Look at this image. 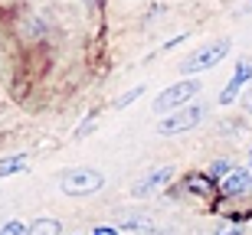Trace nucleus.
Segmentation results:
<instances>
[{
	"instance_id": "4468645a",
	"label": "nucleus",
	"mask_w": 252,
	"mask_h": 235,
	"mask_svg": "<svg viewBox=\"0 0 252 235\" xmlns=\"http://www.w3.org/2000/svg\"><path fill=\"white\" fill-rule=\"evenodd\" d=\"M92 128H95V118H89L85 124H79V131H75V137H85V134H92Z\"/></svg>"
},
{
	"instance_id": "7ed1b4c3",
	"label": "nucleus",
	"mask_w": 252,
	"mask_h": 235,
	"mask_svg": "<svg viewBox=\"0 0 252 235\" xmlns=\"http://www.w3.org/2000/svg\"><path fill=\"white\" fill-rule=\"evenodd\" d=\"M196 92H200V82H196V78H184V82L170 85V88H164V92L158 95V102H154V111H158V114L174 111L177 104L190 102V98H193Z\"/></svg>"
},
{
	"instance_id": "9b49d317",
	"label": "nucleus",
	"mask_w": 252,
	"mask_h": 235,
	"mask_svg": "<svg viewBox=\"0 0 252 235\" xmlns=\"http://www.w3.org/2000/svg\"><path fill=\"white\" fill-rule=\"evenodd\" d=\"M190 189H196V193H210V186H206V180L200 177V173H193V177H187Z\"/></svg>"
},
{
	"instance_id": "dca6fc26",
	"label": "nucleus",
	"mask_w": 252,
	"mask_h": 235,
	"mask_svg": "<svg viewBox=\"0 0 252 235\" xmlns=\"http://www.w3.org/2000/svg\"><path fill=\"white\" fill-rule=\"evenodd\" d=\"M216 235H243L239 229H226V232H216Z\"/></svg>"
},
{
	"instance_id": "2eb2a0df",
	"label": "nucleus",
	"mask_w": 252,
	"mask_h": 235,
	"mask_svg": "<svg viewBox=\"0 0 252 235\" xmlns=\"http://www.w3.org/2000/svg\"><path fill=\"white\" fill-rule=\"evenodd\" d=\"M92 235H122V232H118L115 226H98V229H95Z\"/></svg>"
},
{
	"instance_id": "9d476101",
	"label": "nucleus",
	"mask_w": 252,
	"mask_h": 235,
	"mask_svg": "<svg viewBox=\"0 0 252 235\" xmlns=\"http://www.w3.org/2000/svg\"><path fill=\"white\" fill-rule=\"evenodd\" d=\"M27 167V157L20 154V157H10V160H0V177H10V173H17V170Z\"/></svg>"
},
{
	"instance_id": "6e6552de",
	"label": "nucleus",
	"mask_w": 252,
	"mask_h": 235,
	"mask_svg": "<svg viewBox=\"0 0 252 235\" xmlns=\"http://www.w3.org/2000/svg\"><path fill=\"white\" fill-rule=\"evenodd\" d=\"M59 232H63V229H59L56 219H36V222L27 229V235H59Z\"/></svg>"
},
{
	"instance_id": "f3484780",
	"label": "nucleus",
	"mask_w": 252,
	"mask_h": 235,
	"mask_svg": "<svg viewBox=\"0 0 252 235\" xmlns=\"http://www.w3.org/2000/svg\"><path fill=\"white\" fill-rule=\"evenodd\" d=\"M246 111H249V114H252V98H249V104H246Z\"/></svg>"
},
{
	"instance_id": "f257e3e1",
	"label": "nucleus",
	"mask_w": 252,
	"mask_h": 235,
	"mask_svg": "<svg viewBox=\"0 0 252 235\" xmlns=\"http://www.w3.org/2000/svg\"><path fill=\"white\" fill-rule=\"evenodd\" d=\"M59 186H63L65 196H92L105 186V177L92 167H79V170H65Z\"/></svg>"
},
{
	"instance_id": "423d86ee",
	"label": "nucleus",
	"mask_w": 252,
	"mask_h": 235,
	"mask_svg": "<svg viewBox=\"0 0 252 235\" xmlns=\"http://www.w3.org/2000/svg\"><path fill=\"white\" fill-rule=\"evenodd\" d=\"M170 177H174V170H170V167H160V170H154V173H148L144 180H138V183L131 186V193H134V196H148V193H154V189L164 186Z\"/></svg>"
},
{
	"instance_id": "f03ea898",
	"label": "nucleus",
	"mask_w": 252,
	"mask_h": 235,
	"mask_svg": "<svg viewBox=\"0 0 252 235\" xmlns=\"http://www.w3.org/2000/svg\"><path fill=\"white\" fill-rule=\"evenodd\" d=\"M229 52V39H220V43H210V46H203V49H196L193 56H187L184 62H180V72L184 76H190V72H200V69H210V66H216L220 59Z\"/></svg>"
},
{
	"instance_id": "ddd939ff",
	"label": "nucleus",
	"mask_w": 252,
	"mask_h": 235,
	"mask_svg": "<svg viewBox=\"0 0 252 235\" xmlns=\"http://www.w3.org/2000/svg\"><path fill=\"white\" fill-rule=\"evenodd\" d=\"M210 173H213V177H229V173H233V170H229V163H226V160H216L213 167H210Z\"/></svg>"
},
{
	"instance_id": "1a4fd4ad",
	"label": "nucleus",
	"mask_w": 252,
	"mask_h": 235,
	"mask_svg": "<svg viewBox=\"0 0 252 235\" xmlns=\"http://www.w3.org/2000/svg\"><path fill=\"white\" fill-rule=\"evenodd\" d=\"M141 95H144V85H138V88H131V92L118 95V98H115V102H112V108H118V111H122V108H128L131 102H138Z\"/></svg>"
},
{
	"instance_id": "0eeeda50",
	"label": "nucleus",
	"mask_w": 252,
	"mask_h": 235,
	"mask_svg": "<svg viewBox=\"0 0 252 235\" xmlns=\"http://www.w3.org/2000/svg\"><path fill=\"white\" fill-rule=\"evenodd\" d=\"M249 189H252V177L246 170H233V173L220 183V193H223V196H243Z\"/></svg>"
},
{
	"instance_id": "f8f14e48",
	"label": "nucleus",
	"mask_w": 252,
	"mask_h": 235,
	"mask_svg": "<svg viewBox=\"0 0 252 235\" xmlns=\"http://www.w3.org/2000/svg\"><path fill=\"white\" fill-rule=\"evenodd\" d=\"M0 235H27V226L23 222H7V226L0 229Z\"/></svg>"
},
{
	"instance_id": "39448f33",
	"label": "nucleus",
	"mask_w": 252,
	"mask_h": 235,
	"mask_svg": "<svg viewBox=\"0 0 252 235\" xmlns=\"http://www.w3.org/2000/svg\"><path fill=\"white\" fill-rule=\"evenodd\" d=\"M249 78H252V66L239 59V62H236L233 78H229V85H226V88H223V95H220V102H223V104H233V98H236L239 92H243V85L249 82Z\"/></svg>"
},
{
	"instance_id": "20e7f679",
	"label": "nucleus",
	"mask_w": 252,
	"mask_h": 235,
	"mask_svg": "<svg viewBox=\"0 0 252 235\" xmlns=\"http://www.w3.org/2000/svg\"><path fill=\"white\" fill-rule=\"evenodd\" d=\"M203 118V108L200 104H190V108H180L177 114H170L158 124V134H180V131H190L196 121Z\"/></svg>"
}]
</instances>
